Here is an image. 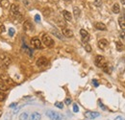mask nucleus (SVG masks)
<instances>
[{"label": "nucleus", "mask_w": 125, "mask_h": 120, "mask_svg": "<svg viewBox=\"0 0 125 120\" xmlns=\"http://www.w3.org/2000/svg\"><path fill=\"white\" fill-rule=\"evenodd\" d=\"M42 43H44V45L46 46V47H49V48H51V47H53L54 46V40H53V39L49 36V35H47V34H43L42 35Z\"/></svg>", "instance_id": "nucleus-1"}, {"label": "nucleus", "mask_w": 125, "mask_h": 120, "mask_svg": "<svg viewBox=\"0 0 125 120\" xmlns=\"http://www.w3.org/2000/svg\"><path fill=\"white\" fill-rule=\"evenodd\" d=\"M94 63H95V65H96L97 67H99V68H103V67L107 64V61H106V59H105L103 56L98 55V56L95 57Z\"/></svg>", "instance_id": "nucleus-2"}, {"label": "nucleus", "mask_w": 125, "mask_h": 120, "mask_svg": "<svg viewBox=\"0 0 125 120\" xmlns=\"http://www.w3.org/2000/svg\"><path fill=\"white\" fill-rule=\"evenodd\" d=\"M46 115L51 120H62V115L59 112H56L54 110H47Z\"/></svg>", "instance_id": "nucleus-3"}, {"label": "nucleus", "mask_w": 125, "mask_h": 120, "mask_svg": "<svg viewBox=\"0 0 125 120\" xmlns=\"http://www.w3.org/2000/svg\"><path fill=\"white\" fill-rule=\"evenodd\" d=\"M80 35H81V38H82V41L83 43H88L89 40H90V34L84 29H81L80 30Z\"/></svg>", "instance_id": "nucleus-4"}, {"label": "nucleus", "mask_w": 125, "mask_h": 120, "mask_svg": "<svg viewBox=\"0 0 125 120\" xmlns=\"http://www.w3.org/2000/svg\"><path fill=\"white\" fill-rule=\"evenodd\" d=\"M31 44H32V46H33L34 48H36V49H42V48H43L42 41H41L39 39H37V38H33V39H32Z\"/></svg>", "instance_id": "nucleus-5"}, {"label": "nucleus", "mask_w": 125, "mask_h": 120, "mask_svg": "<svg viewBox=\"0 0 125 120\" xmlns=\"http://www.w3.org/2000/svg\"><path fill=\"white\" fill-rule=\"evenodd\" d=\"M84 115L89 119H94V118L100 116V113L99 112H95V111H86Z\"/></svg>", "instance_id": "nucleus-6"}, {"label": "nucleus", "mask_w": 125, "mask_h": 120, "mask_svg": "<svg viewBox=\"0 0 125 120\" xmlns=\"http://www.w3.org/2000/svg\"><path fill=\"white\" fill-rule=\"evenodd\" d=\"M47 63H48V60H47V59L45 57H40L37 60V65L40 66V67L45 66V65H47Z\"/></svg>", "instance_id": "nucleus-7"}, {"label": "nucleus", "mask_w": 125, "mask_h": 120, "mask_svg": "<svg viewBox=\"0 0 125 120\" xmlns=\"http://www.w3.org/2000/svg\"><path fill=\"white\" fill-rule=\"evenodd\" d=\"M11 14L14 16H18V15H19V6L17 4L11 5Z\"/></svg>", "instance_id": "nucleus-8"}, {"label": "nucleus", "mask_w": 125, "mask_h": 120, "mask_svg": "<svg viewBox=\"0 0 125 120\" xmlns=\"http://www.w3.org/2000/svg\"><path fill=\"white\" fill-rule=\"evenodd\" d=\"M23 29L25 32H32V31L34 30V27H33V24H32L31 22L29 21V20H26L24 23H23Z\"/></svg>", "instance_id": "nucleus-9"}, {"label": "nucleus", "mask_w": 125, "mask_h": 120, "mask_svg": "<svg viewBox=\"0 0 125 120\" xmlns=\"http://www.w3.org/2000/svg\"><path fill=\"white\" fill-rule=\"evenodd\" d=\"M108 40H105V39H101L99 41H98V47L100 48V49H102V50H105L107 47H108Z\"/></svg>", "instance_id": "nucleus-10"}, {"label": "nucleus", "mask_w": 125, "mask_h": 120, "mask_svg": "<svg viewBox=\"0 0 125 120\" xmlns=\"http://www.w3.org/2000/svg\"><path fill=\"white\" fill-rule=\"evenodd\" d=\"M62 35H63L64 37H66V38H72V37H73V32H72V30H70V29H68V28L63 27L62 29Z\"/></svg>", "instance_id": "nucleus-11"}, {"label": "nucleus", "mask_w": 125, "mask_h": 120, "mask_svg": "<svg viewBox=\"0 0 125 120\" xmlns=\"http://www.w3.org/2000/svg\"><path fill=\"white\" fill-rule=\"evenodd\" d=\"M0 57L2 58L1 60H3V64H4V66H5V67H8V66L11 64V59H10L8 56H5V55H3V56H2V55H1Z\"/></svg>", "instance_id": "nucleus-12"}, {"label": "nucleus", "mask_w": 125, "mask_h": 120, "mask_svg": "<svg viewBox=\"0 0 125 120\" xmlns=\"http://www.w3.org/2000/svg\"><path fill=\"white\" fill-rule=\"evenodd\" d=\"M62 16L66 21H71L72 20V15L68 11H62Z\"/></svg>", "instance_id": "nucleus-13"}, {"label": "nucleus", "mask_w": 125, "mask_h": 120, "mask_svg": "<svg viewBox=\"0 0 125 120\" xmlns=\"http://www.w3.org/2000/svg\"><path fill=\"white\" fill-rule=\"evenodd\" d=\"M95 28H96L97 30H100V31L107 30L106 25H105L104 23H102V22H97V23H95Z\"/></svg>", "instance_id": "nucleus-14"}, {"label": "nucleus", "mask_w": 125, "mask_h": 120, "mask_svg": "<svg viewBox=\"0 0 125 120\" xmlns=\"http://www.w3.org/2000/svg\"><path fill=\"white\" fill-rule=\"evenodd\" d=\"M41 118H42V115L39 112H33L29 117V120H41Z\"/></svg>", "instance_id": "nucleus-15"}, {"label": "nucleus", "mask_w": 125, "mask_h": 120, "mask_svg": "<svg viewBox=\"0 0 125 120\" xmlns=\"http://www.w3.org/2000/svg\"><path fill=\"white\" fill-rule=\"evenodd\" d=\"M112 10H113V13H114V14H119V13H120V7H119V5H118L117 3L114 4Z\"/></svg>", "instance_id": "nucleus-16"}, {"label": "nucleus", "mask_w": 125, "mask_h": 120, "mask_svg": "<svg viewBox=\"0 0 125 120\" xmlns=\"http://www.w3.org/2000/svg\"><path fill=\"white\" fill-rule=\"evenodd\" d=\"M0 6L3 9H8L9 6H10V3H9L8 0H0Z\"/></svg>", "instance_id": "nucleus-17"}, {"label": "nucleus", "mask_w": 125, "mask_h": 120, "mask_svg": "<svg viewBox=\"0 0 125 120\" xmlns=\"http://www.w3.org/2000/svg\"><path fill=\"white\" fill-rule=\"evenodd\" d=\"M73 15L75 16V18H79V16L81 15V11L78 7H74L73 8Z\"/></svg>", "instance_id": "nucleus-18"}, {"label": "nucleus", "mask_w": 125, "mask_h": 120, "mask_svg": "<svg viewBox=\"0 0 125 120\" xmlns=\"http://www.w3.org/2000/svg\"><path fill=\"white\" fill-rule=\"evenodd\" d=\"M118 24L123 30H125V19L123 18V16H120L118 18Z\"/></svg>", "instance_id": "nucleus-19"}, {"label": "nucleus", "mask_w": 125, "mask_h": 120, "mask_svg": "<svg viewBox=\"0 0 125 120\" xmlns=\"http://www.w3.org/2000/svg\"><path fill=\"white\" fill-rule=\"evenodd\" d=\"M8 86L5 84V82H3V81H0V90H2V91H6V90H8Z\"/></svg>", "instance_id": "nucleus-20"}, {"label": "nucleus", "mask_w": 125, "mask_h": 120, "mask_svg": "<svg viewBox=\"0 0 125 120\" xmlns=\"http://www.w3.org/2000/svg\"><path fill=\"white\" fill-rule=\"evenodd\" d=\"M19 120H29V115L27 112H22L19 116Z\"/></svg>", "instance_id": "nucleus-21"}, {"label": "nucleus", "mask_w": 125, "mask_h": 120, "mask_svg": "<svg viewBox=\"0 0 125 120\" xmlns=\"http://www.w3.org/2000/svg\"><path fill=\"white\" fill-rule=\"evenodd\" d=\"M116 49H117V51H122V49H123V45H122L121 42H119V41L116 42Z\"/></svg>", "instance_id": "nucleus-22"}, {"label": "nucleus", "mask_w": 125, "mask_h": 120, "mask_svg": "<svg viewBox=\"0 0 125 120\" xmlns=\"http://www.w3.org/2000/svg\"><path fill=\"white\" fill-rule=\"evenodd\" d=\"M85 49H86L87 52H92V47H91V45L89 44V43L85 44Z\"/></svg>", "instance_id": "nucleus-23"}, {"label": "nucleus", "mask_w": 125, "mask_h": 120, "mask_svg": "<svg viewBox=\"0 0 125 120\" xmlns=\"http://www.w3.org/2000/svg\"><path fill=\"white\" fill-rule=\"evenodd\" d=\"M53 34L54 35H56V37L57 38H59V39H61V40H62V37L61 36V34L58 32V31H56V30H53Z\"/></svg>", "instance_id": "nucleus-24"}, {"label": "nucleus", "mask_w": 125, "mask_h": 120, "mask_svg": "<svg viewBox=\"0 0 125 120\" xmlns=\"http://www.w3.org/2000/svg\"><path fill=\"white\" fill-rule=\"evenodd\" d=\"M55 106H56L57 108H59V109H62V108H63V104H62V102H56V103H55Z\"/></svg>", "instance_id": "nucleus-25"}, {"label": "nucleus", "mask_w": 125, "mask_h": 120, "mask_svg": "<svg viewBox=\"0 0 125 120\" xmlns=\"http://www.w3.org/2000/svg\"><path fill=\"white\" fill-rule=\"evenodd\" d=\"M5 99H6V95H5L3 92H0V102L4 101Z\"/></svg>", "instance_id": "nucleus-26"}, {"label": "nucleus", "mask_w": 125, "mask_h": 120, "mask_svg": "<svg viewBox=\"0 0 125 120\" xmlns=\"http://www.w3.org/2000/svg\"><path fill=\"white\" fill-rule=\"evenodd\" d=\"M15 33H16V31L14 28H10V30H9V35L11 36V37H13L14 35H15Z\"/></svg>", "instance_id": "nucleus-27"}, {"label": "nucleus", "mask_w": 125, "mask_h": 120, "mask_svg": "<svg viewBox=\"0 0 125 120\" xmlns=\"http://www.w3.org/2000/svg\"><path fill=\"white\" fill-rule=\"evenodd\" d=\"M101 3H102V1H101V0H95L94 5H95L96 7H100V6H101Z\"/></svg>", "instance_id": "nucleus-28"}, {"label": "nucleus", "mask_w": 125, "mask_h": 120, "mask_svg": "<svg viewBox=\"0 0 125 120\" xmlns=\"http://www.w3.org/2000/svg\"><path fill=\"white\" fill-rule=\"evenodd\" d=\"M73 111H74V112H78L79 111V108L76 104H74V105H73Z\"/></svg>", "instance_id": "nucleus-29"}, {"label": "nucleus", "mask_w": 125, "mask_h": 120, "mask_svg": "<svg viewBox=\"0 0 125 120\" xmlns=\"http://www.w3.org/2000/svg\"><path fill=\"white\" fill-rule=\"evenodd\" d=\"M64 103H65V105H70V104H71V100H70L69 98H66V99L64 100Z\"/></svg>", "instance_id": "nucleus-30"}, {"label": "nucleus", "mask_w": 125, "mask_h": 120, "mask_svg": "<svg viewBox=\"0 0 125 120\" xmlns=\"http://www.w3.org/2000/svg\"><path fill=\"white\" fill-rule=\"evenodd\" d=\"M35 20H36L37 22H40V21H41V16L39 15H35Z\"/></svg>", "instance_id": "nucleus-31"}, {"label": "nucleus", "mask_w": 125, "mask_h": 120, "mask_svg": "<svg viewBox=\"0 0 125 120\" xmlns=\"http://www.w3.org/2000/svg\"><path fill=\"white\" fill-rule=\"evenodd\" d=\"M93 84H94V87H98V83H97L96 80H93Z\"/></svg>", "instance_id": "nucleus-32"}, {"label": "nucleus", "mask_w": 125, "mask_h": 120, "mask_svg": "<svg viewBox=\"0 0 125 120\" xmlns=\"http://www.w3.org/2000/svg\"><path fill=\"white\" fill-rule=\"evenodd\" d=\"M124 38H125L124 32H121V33H120V39H124Z\"/></svg>", "instance_id": "nucleus-33"}, {"label": "nucleus", "mask_w": 125, "mask_h": 120, "mask_svg": "<svg viewBox=\"0 0 125 120\" xmlns=\"http://www.w3.org/2000/svg\"><path fill=\"white\" fill-rule=\"evenodd\" d=\"M115 120H124V119H123V117H121V116H116Z\"/></svg>", "instance_id": "nucleus-34"}, {"label": "nucleus", "mask_w": 125, "mask_h": 120, "mask_svg": "<svg viewBox=\"0 0 125 120\" xmlns=\"http://www.w3.org/2000/svg\"><path fill=\"white\" fill-rule=\"evenodd\" d=\"M16 106V103H13V104H11V106H10V108H15Z\"/></svg>", "instance_id": "nucleus-35"}, {"label": "nucleus", "mask_w": 125, "mask_h": 120, "mask_svg": "<svg viewBox=\"0 0 125 120\" xmlns=\"http://www.w3.org/2000/svg\"><path fill=\"white\" fill-rule=\"evenodd\" d=\"M99 104H100V107H101V108H102L103 110H105V109H106V108H105L104 106H103V105H102V104H101V103H99Z\"/></svg>", "instance_id": "nucleus-36"}, {"label": "nucleus", "mask_w": 125, "mask_h": 120, "mask_svg": "<svg viewBox=\"0 0 125 120\" xmlns=\"http://www.w3.org/2000/svg\"><path fill=\"white\" fill-rule=\"evenodd\" d=\"M121 3H122L123 5H125V0H121Z\"/></svg>", "instance_id": "nucleus-37"}, {"label": "nucleus", "mask_w": 125, "mask_h": 120, "mask_svg": "<svg viewBox=\"0 0 125 120\" xmlns=\"http://www.w3.org/2000/svg\"><path fill=\"white\" fill-rule=\"evenodd\" d=\"M122 16H123V18L125 19V11H124V13H123V15H122Z\"/></svg>", "instance_id": "nucleus-38"}, {"label": "nucleus", "mask_w": 125, "mask_h": 120, "mask_svg": "<svg viewBox=\"0 0 125 120\" xmlns=\"http://www.w3.org/2000/svg\"><path fill=\"white\" fill-rule=\"evenodd\" d=\"M63 1H65V2H70L71 0H63Z\"/></svg>", "instance_id": "nucleus-39"}]
</instances>
